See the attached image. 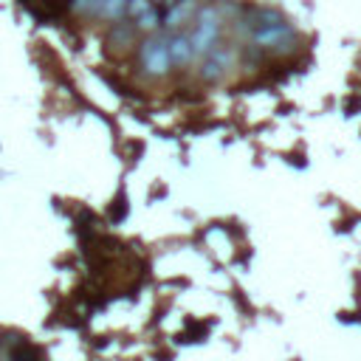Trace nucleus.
Masks as SVG:
<instances>
[{"mask_svg": "<svg viewBox=\"0 0 361 361\" xmlns=\"http://www.w3.org/2000/svg\"><path fill=\"white\" fill-rule=\"evenodd\" d=\"M144 59H147V65H150L153 71H164V65H167V51H164L159 43H150L147 48H144Z\"/></svg>", "mask_w": 361, "mask_h": 361, "instance_id": "f257e3e1", "label": "nucleus"}, {"mask_svg": "<svg viewBox=\"0 0 361 361\" xmlns=\"http://www.w3.org/2000/svg\"><path fill=\"white\" fill-rule=\"evenodd\" d=\"M74 12H102L105 6V0H74Z\"/></svg>", "mask_w": 361, "mask_h": 361, "instance_id": "f03ea898", "label": "nucleus"}, {"mask_svg": "<svg viewBox=\"0 0 361 361\" xmlns=\"http://www.w3.org/2000/svg\"><path fill=\"white\" fill-rule=\"evenodd\" d=\"M124 9H127V15L141 17L144 12H150V0H130V3H124Z\"/></svg>", "mask_w": 361, "mask_h": 361, "instance_id": "7ed1b4c3", "label": "nucleus"}, {"mask_svg": "<svg viewBox=\"0 0 361 361\" xmlns=\"http://www.w3.org/2000/svg\"><path fill=\"white\" fill-rule=\"evenodd\" d=\"M102 12H105L108 17H116V15H121V12H124V0H105Z\"/></svg>", "mask_w": 361, "mask_h": 361, "instance_id": "20e7f679", "label": "nucleus"}, {"mask_svg": "<svg viewBox=\"0 0 361 361\" xmlns=\"http://www.w3.org/2000/svg\"><path fill=\"white\" fill-rule=\"evenodd\" d=\"M172 54H175V59H186V57H189L186 43H184V40H178V43H175V48H172Z\"/></svg>", "mask_w": 361, "mask_h": 361, "instance_id": "39448f33", "label": "nucleus"}]
</instances>
